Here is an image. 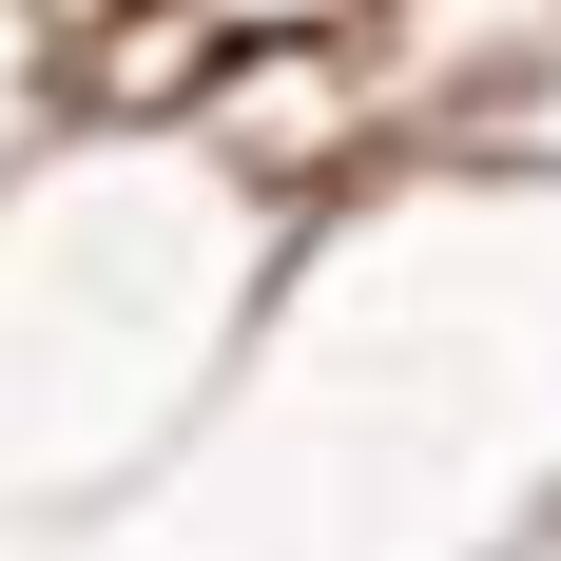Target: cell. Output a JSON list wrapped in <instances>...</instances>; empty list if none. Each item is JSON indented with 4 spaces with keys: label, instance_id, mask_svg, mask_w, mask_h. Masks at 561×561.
Listing matches in <instances>:
<instances>
[{
    "label": "cell",
    "instance_id": "6da1fadb",
    "mask_svg": "<svg viewBox=\"0 0 561 561\" xmlns=\"http://www.w3.org/2000/svg\"><path fill=\"white\" fill-rule=\"evenodd\" d=\"M290 252L194 136H78L0 174V523H116L194 484L252 348L290 310Z\"/></svg>",
    "mask_w": 561,
    "mask_h": 561
},
{
    "label": "cell",
    "instance_id": "7a4b0ae2",
    "mask_svg": "<svg viewBox=\"0 0 561 561\" xmlns=\"http://www.w3.org/2000/svg\"><path fill=\"white\" fill-rule=\"evenodd\" d=\"M368 98H388V156L407 174H484L523 116L561 98V0H388Z\"/></svg>",
    "mask_w": 561,
    "mask_h": 561
},
{
    "label": "cell",
    "instance_id": "3957f363",
    "mask_svg": "<svg viewBox=\"0 0 561 561\" xmlns=\"http://www.w3.org/2000/svg\"><path fill=\"white\" fill-rule=\"evenodd\" d=\"M232 58H368L388 39V0H194Z\"/></svg>",
    "mask_w": 561,
    "mask_h": 561
},
{
    "label": "cell",
    "instance_id": "277c9868",
    "mask_svg": "<svg viewBox=\"0 0 561 561\" xmlns=\"http://www.w3.org/2000/svg\"><path fill=\"white\" fill-rule=\"evenodd\" d=\"M39 136H58V20H39V0H0V174L39 156Z\"/></svg>",
    "mask_w": 561,
    "mask_h": 561
},
{
    "label": "cell",
    "instance_id": "5b68a950",
    "mask_svg": "<svg viewBox=\"0 0 561 561\" xmlns=\"http://www.w3.org/2000/svg\"><path fill=\"white\" fill-rule=\"evenodd\" d=\"M484 174H504V194H561V98L523 116V136H504V156H484Z\"/></svg>",
    "mask_w": 561,
    "mask_h": 561
}]
</instances>
